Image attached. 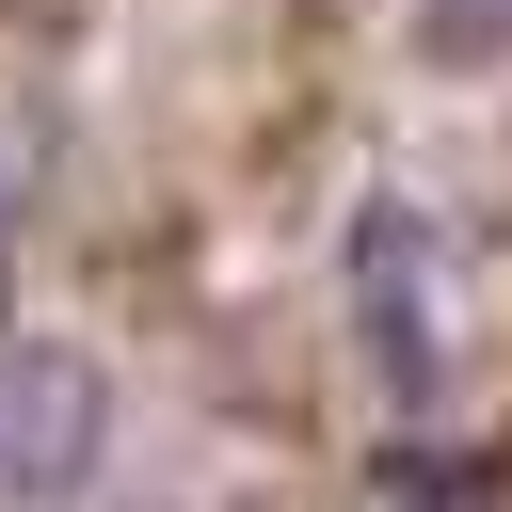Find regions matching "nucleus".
Masks as SVG:
<instances>
[{"instance_id":"f257e3e1","label":"nucleus","mask_w":512,"mask_h":512,"mask_svg":"<svg viewBox=\"0 0 512 512\" xmlns=\"http://www.w3.org/2000/svg\"><path fill=\"white\" fill-rule=\"evenodd\" d=\"M80 464H96V368L48 352V336H0V496L16 512L80 496Z\"/></svg>"}]
</instances>
